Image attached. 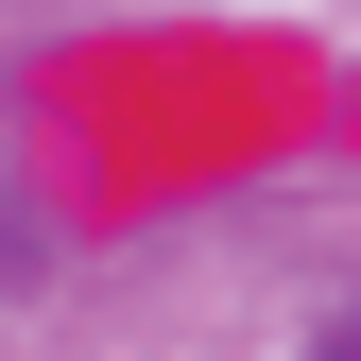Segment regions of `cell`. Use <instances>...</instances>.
<instances>
[{"label":"cell","mask_w":361,"mask_h":361,"mask_svg":"<svg viewBox=\"0 0 361 361\" xmlns=\"http://www.w3.org/2000/svg\"><path fill=\"white\" fill-rule=\"evenodd\" d=\"M310 361H361V344H310Z\"/></svg>","instance_id":"1"}]
</instances>
